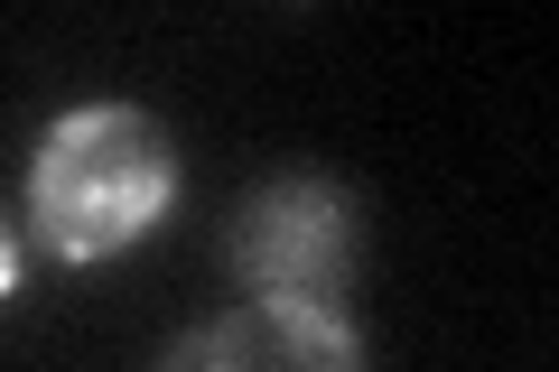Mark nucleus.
Masks as SVG:
<instances>
[{
	"instance_id": "f03ea898",
	"label": "nucleus",
	"mask_w": 559,
	"mask_h": 372,
	"mask_svg": "<svg viewBox=\"0 0 559 372\" xmlns=\"http://www.w3.org/2000/svg\"><path fill=\"white\" fill-rule=\"evenodd\" d=\"M224 261L252 289V308H336L355 279V205L326 177H280L234 215Z\"/></svg>"
},
{
	"instance_id": "7ed1b4c3",
	"label": "nucleus",
	"mask_w": 559,
	"mask_h": 372,
	"mask_svg": "<svg viewBox=\"0 0 559 372\" xmlns=\"http://www.w3.org/2000/svg\"><path fill=\"white\" fill-rule=\"evenodd\" d=\"M159 372H364V345L336 308H234L187 326Z\"/></svg>"
},
{
	"instance_id": "20e7f679",
	"label": "nucleus",
	"mask_w": 559,
	"mask_h": 372,
	"mask_svg": "<svg viewBox=\"0 0 559 372\" xmlns=\"http://www.w3.org/2000/svg\"><path fill=\"white\" fill-rule=\"evenodd\" d=\"M10 289H20V242H10V224H0V308H10Z\"/></svg>"
},
{
	"instance_id": "f257e3e1",
	"label": "nucleus",
	"mask_w": 559,
	"mask_h": 372,
	"mask_svg": "<svg viewBox=\"0 0 559 372\" xmlns=\"http://www.w3.org/2000/svg\"><path fill=\"white\" fill-rule=\"evenodd\" d=\"M178 205V149L150 112L131 103H84L57 112L28 158V224L66 271L121 261L131 242H150Z\"/></svg>"
}]
</instances>
